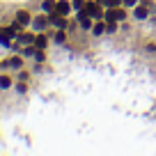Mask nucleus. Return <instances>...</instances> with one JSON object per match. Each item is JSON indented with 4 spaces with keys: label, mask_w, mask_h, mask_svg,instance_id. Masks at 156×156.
Instances as JSON below:
<instances>
[{
    "label": "nucleus",
    "mask_w": 156,
    "mask_h": 156,
    "mask_svg": "<svg viewBox=\"0 0 156 156\" xmlns=\"http://www.w3.org/2000/svg\"><path fill=\"white\" fill-rule=\"evenodd\" d=\"M106 19H108V21H117V12H108Z\"/></svg>",
    "instance_id": "dca6fc26"
},
{
    "label": "nucleus",
    "mask_w": 156,
    "mask_h": 156,
    "mask_svg": "<svg viewBox=\"0 0 156 156\" xmlns=\"http://www.w3.org/2000/svg\"><path fill=\"white\" fill-rule=\"evenodd\" d=\"M23 55H34V48L28 44V48H23Z\"/></svg>",
    "instance_id": "a211bd4d"
},
{
    "label": "nucleus",
    "mask_w": 156,
    "mask_h": 156,
    "mask_svg": "<svg viewBox=\"0 0 156 156\" xmlns=\"http://www.w3.org/2000/svg\"><path fill=\"white\" fill-rule=\"evenodd\" d=\"M46 23H48V19H44V16H37V19L32 21L34 30H44V28H46Z\"/></svg>",
    "instance_id": "39448f33"
},
{
    "label": "nucleus",
    "mask_w": 156,
    "mask_h": 156,
    "mask_svg": "<svg viewBox=\"0 0 156 156\" xmlns=\"http://www.w3.org/2000/svg\"><path fill=\"white\" fill-rule=\"evenodd\" d=\"M78 21H80V28H85V30L92 28V23H90V16H87V14H80V16H78Z\"/></svg>",
    "instance_id": "423d86ee"
},
{
    "label": "nucleus",
    "mask_w": 156,
    "mask_h": 156,
    "mask_svg": "<svg viewBox=\"0 0 156 156\" xmlns=\"http://www.w3.org/2000/svg\"><path fill=\"white\" fill-rule=\"evenodd\" d=\"M69 9H71V5H69V2H64V0H62V2H58V5H55V12H58V14H69Z\"/></svg>",
    "instance_id": "20e7f679"
},
{
    "label": "nucleus",
    "mask_w": 156,
    "mask_h": 156,
    "mask_svg": "<svg viewBox=\"0 0 156 156\" xmlns=\"http://www.w3.org/2000/svg\"><path fill=\"white\" fill-rule=\"evenodd\" d=\"M117 2H119V0H103V5H106V7H115Z\"/></svg>",
    "instance_id": "f3484780"
},
{
    "label": "nucleus",
    "mask_w": 156,
    "mask_h": 156,
    "mask_svg": "<svg viewBox=\"0 0 156 156\" xmlns=\"http://www.w3.org/2000/svg\"><path fill=\"white\" fill-rule=\"evenodd\" d=\"M41 9H44V12H55V2H53V0H44Z\"/></svg>",
    "instance_id": "6e6552de"
},
{
    "label": "nucleus",
    "mask_w": 156,
    "mask_h": 156,
    "mask_svg": "<svg viewBox=\"0 0 156 156\" xmlns=\"http://www.w3.org/2000/svg\"><path fill=\"white\" fill-rule=\"evenodd\" d=\"M136 2H138V0H124V5H126V7H136Z\"/></svg>",
    "instance_id": "aec40b11"
},
{
    "label": "nucleus",
    "mask_w": 156,
    "mask_h": 156,
    "mask_svg": "<svg viewBox=\"0 0 156 156\" xmlns=\"http://www.w3.org/2000/svg\"><path fill=\"white\" fill-rule=\"evenodd\" d=\"M51 23L58 25V28H64V23H67V21H64L62 14H58V12H51Z\"/></svg>",
    "instance_id": "f03ea898"
},
{
    "label": "nucleus",
    "mask_w": 156,
    "mask_h": 156,
    "mask_svg": "<svg viewBox=\"0 0 156 156\" xmlns=\"http://www.w3.org/2000/svg\"><path fill=\"white\" fill-rule=\"evenodd\" d=\"M92 32H94V34H103V25H101V23H97V25L92 28Z\"/></svg>",
    "instance_id": "4468645a"
},
{
    "label": "nucleus",
    "mask_w": 156,
    "mask_h": 156,
    "mask_svg": "<svg viewBox=\"0 0 156 156\" xmlns=\"http://www.w3.org/2000/svg\"><path fill=\"white\" fill-rule=\"evenodd\" d=\"M34 44H37V48H46V37H44V34H39V37L34 39Z\"/></svg>",
    "instance_id": "9b49d317"
},
{
    "label": "nucleus",
    "mask_w": 156,
    "mask_h": 156,
    "mask_svg": "<svg viewBox=\"0 0 156 156\" xmlns=\"http://www.w3.org/2000/svg\"><path fill=\"white\" fill-rule=\"evenodd\" d=\"M71 7H76V9H83V7H85V2H83V0H73V2H71Z\"/></svg>",
    "instance_id": "2eb2a0df"
},
{
    "label": "nucleus",
    "mask_w": 156,
    "mask_h": 156,
    "mask_svg": "<svg viewBox=\"0 0 156 156\" xmlns=\"http://www.w3.org/2000/svg\"><path fill=\"white\" fill-rule=\"evenodd\" d=\"M55 41H58V44H62V41H64V34H62V30H60V32L55 34Z\"/></svg>",
    "instance_id": "6ab92c4d"
},
{
    "label": "nucleus",
    "mask_w": 156,
    "mask_h": 156,
    "mask_svg": "<svg viewBox=\"0 0 156 156\" xmlns=\"http://www.w3.org/2000/svg\"><path fill=\"white\" fill-rule=\"evenodd\" d=\"M85 14L92 16V19H101L103 12H101V7H97V5H85Z\"/></svg>",
    "instance_id": "f257e3e1"
},
{
    "label": "nucleus",
    "mask_w": 156,
    "mask_h": 156,
    "mask_svg": "<svg viewBox=\"0 0 156 156\" xmlns=\"http://www.w3.org/2000/svg\"><path fill=\"white\" fill-rule=\"evenodd\" d=\"M0 87H2V90L12 87V80H9V76H0Z\"/></svg>",
    "instance_id": "9d476101"
},
{
    "label": "nucleus",
    "mask_w": 156,
    "mask_h": 156,
    "mask_svg": "<svg viewBox=\"0 0 156 156\" xmlns=\"http://www.w3.org/2000/svg\"><path fill=\"white\" fill-rule=\"evenodd\" d=\"M19 41H21V44H32L34 37H32V34H19Z\"/></svg>",
    "instance_id": "1a4fd4ad"
},
{
    "label": "nucleus",
    "mask_w": 156,
    "mask_h": 156,
    "mask_svg": "<svg viewBox=\"0 0 156 156\" xmlns=\"http://www.w3.org/2000/svg\"><path fill=\"white\" fill-rule=\"evenodd\" d=\"M46 55H44V48H39V51H34V60H37V62H41V60H44Z\"/></svg>",
    "instance_id": "f8f14e48"
},
{
    "label": "nucleus",
    "mask_w": 156,
    "mask_h": 156,
    "mask_svg": "<svg viewBox=\"0 0 156 156\" xmlns=\"http://www.w3.org/2000/svg\"><path fill=\"white\" fill-rule=\"evenodd\" d=\"M133 16H136L138 21L147 19V9H145V7H136V12H133Z\"/></svg>",
    "instance_id": "0eeeda50"
},
{
    "label": "nucleus",
    "mask_w": 156,
    "mask_h": 156,
    "mask_svg": "<svg viewBox=\"0 0 156 156\" xmlns=\"http://www.w3.org/2000/svg\"><path fill=\"white\" fill-rule=\"evenodd\" d=\"M30 21H32V19H30V14H28V12H19V14H16V23H19L21 28H23V25H28Z\"/></svg>",
    "instance_id": "7ed1b4c3"
},
{
    "label": "nucleus",
    "mask_w": 156,
    "mask_h": 156,
    "mask_svg": "<svg viewBox=\"0 0 156 156\" xmlns=\"http://www.w3.org/2000/svg\"><path fill=\"white\" fill-rule=\"evenodd\" d=\"M9 67H12V69H19V67H21V60H19V58H12V60H9Z\"/></svg>",
    "instance_id": "ddd939ff"
},
{
    "label": "nucleus",
    "mask_w": 156,
    "mask_h": 156,
    "mask_svg": "<svg viewBox=\"0 0 156 156\" xmlns=\"http://www.w3.org/2000/svg\"><path fill=\"white\" fill-rule=\"evenodd\" d=\"M115 12H117V21H122V19H124V16H126V14H124V12H122V9H115Z\"/></svg>",
    "instance_id": "412c9836"
}]
</instances>
